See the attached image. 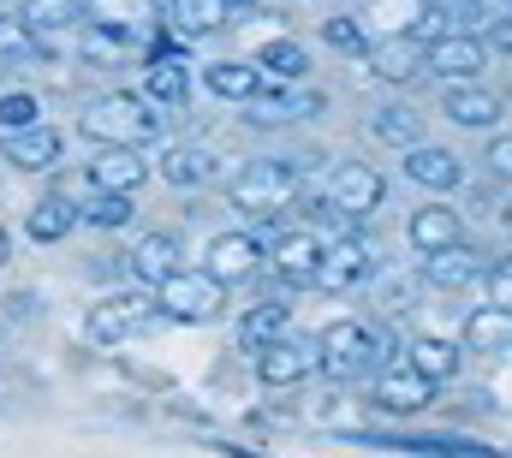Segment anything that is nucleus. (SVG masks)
I'll return each mask as SVG.
<instances>
[{
  "label": "nucleus",
  "mask_w": 512,
  "mask_h": 458,
  "mask_svg": "<svg viewBox=\"0 0 512 458\" xmlns=\"http://www.w3.org/2000/svg\"><path fill=\"white\" fill-rule=\"evenodd\" d=\"M18 18H24V24L36 30V42L48 48V36H66V30L84 24V0H24Z\"/></svg>",
  "instance_id": "28"
},
{
  "label": "nucleus",
  "mask_w": 512,
  "mask_h": 458,
  "mask_svg": "<svg viewBox=\"0 0 512 458\" xmlns=\"http://www.w3.org/2000/svg\"><path fill=\"white\" fill-rule=\"evenodd\" d=\"M155 316H161V310H155V298H143V292H120V298L90 304L84 334H90L96 345H120V340H131V334H143Z\"/></svg>",
  "instance_id": "6"
},
{
  "label": "nucleus",
  "mask_w": 512,
  "mask_h": 458,
  "mask_svg": "<svg viewBox=\"0 0 512 458\" xmlns=\"http://www.w3.org/2000/svg\"><path fill=\"white\" fill-rule=\"evenodd\" d=\"M84 24L120 30V36H143V30L161 24V6L155 0H84Z\"/></svg>",
  "instance_id": "22"
},
{
  "label": "nucleus",
  "mask_w": 512,
  "mask_h": 458,
  "mask_svg": "<svg viewBox=\"0 0 512 458\" xmlns=\"http://www.w3.org/2000/svg\"><path fill=\"white\" fill-rule=\"evenodd\" d=\"M185 268V244L173 238V232H143L137 238V250H131V280L137 286H161V280H173Z\"/></svg>",
  "instance_id": "19"
},
{
  "label": "nucleus",
  "mask_w": 512,
  "mask_h": 458,
  "mask_svg": "<svg viewBox=\"0 0 512 458\" xmlns=\"http://www.w3.org/2000/svg\"><path fill=\"white\" fill-rule=\"evenodd\" d=\"M322 369V351L316 340H274L262 357H256V375H262V387H298V381H310Z\"/></svg>",
  "instance_id": "11"
},
{
  "label": "nucleus",
  "mask_w": 512,
  "mask_h": 458,
  "mask_svg": "<svg viewBox=\"0 0 512 458\" xmlns=\"http://www.w3.org/2000/svg\"><path fill=\"white\" fill-rule=\"evenodd\" d=\"M370 72L382 78V84H411V78H423V36L417 30H399V36H382V42H370Z\"/></svg>",
  "instance_id": "13"
},
{
  "label": "nucleus",
  "mask_w": 512,
  "mask_h": 458,
  "mask_svg": "<svg viewBox=\"0 0 512 458\" xmlns=\"http://www.w3.org/2000/svg\"><path fill=\"white\" fill-rule=\"evenodd\" d=\"M262 244H256L251 232H221L215 244H209V256H203V274L209 280H221V286H245L262 274Z\"/></svg>",
  "instance_id": "10"
},
{
  "label": "nucleus",
  "mask_w": 512,
  "mask_h": 458,
  "mask_svg": "<svg viewBox=\"0 0 512 458\" xmlns=\"http://www.w3.org/2000/svg\"><path fill=\"white\" fill-rule=\"evenodd\" d=\"M322 36H328V48H340V54H370V42H364L358 18H328V24H322Z\"/></svg>",
  "instance_id": "38"
},
{
  "label": "nucleus",
  "mask_w": 512,
  "mask_h": 458,
  "mask_svg": "<svg viewBox=\"0 0 512 458\" xmlns=\"http://www.w3.org/2000/svg\"><path fill=\"white\" fill-rule=\"evenodd\" d=\"M131 197H108V191H90L84 203H78V221H90V227H102V232H120L131 227Z\"/></svg>",
  "instance_id": "35"
},
{
  "label": "nucleus",
  "mask_w": 512,
  "mask_h": 458,
  "mask_svg": "<svg viewBox=\"0 0 512 458\" xmlns=\"http://www.w3.org/2000/svg\"><path fill=\"white\" fill-rule=\"evenodd\" d=\"M405 179L423 191H453V185H465V161L441 143H417V149H405Z\"/></svg>",
  "instance_id": "20"
},
{
  "label": "nucleus",
  "mask_w": 512,
  "mask_h": 458,
  "mask_svg": "<svg viewBox=\"0 0 512 458\" xmlns=\"http://www.w3.org/2000/svg\"><path fill=\"white\" fill-rule=\"evenodd\" d=\"M489 30V6L483 0H417V36L441 42V36H483Z\"/></svg>",
  "instance_id": "9"
},
{
  "label": "nucleus",
  "mask_w": 512,
  "mask_h": 458,
  "mask_svg": "<svg viewBox=\"0 0 512 458\" xmlns=\"http://www.w3.org/2000/svg\"><path fill=\"white\" fill-rule=\"evenodd\" d=\"M256 72L274 78V84H298V78L310 72V54H304L298 42H268V48L256 54Z\"/></svg>",
  "instance_id": "33"
},
{
  "label": "nucleus",
  "mask_w": 512,
  "mask_h": 458,
  "mask_svg": "<svg viewBox=\"0 0 512 458\" xmlns=\"http://www.w3.org/2000/svg\"><path fill=\"white\" fill-rule=\"evenodd\" d=\"M30 125H42V102H36L30 90H6V96H0V137L30 131Z\"/></svg>",
  "instance_id": "37"
},
{
  "label": "nucleus",
  "mask_w": 512,
  "mask_h": 458,
  "mask_svg": "<svg viewBox=\"0 0 512 458\" xmlns=\"http://www.w3.org/2000/svg\"><path fill=\"white\" fill-rule=\"evenodd\" d=\"M483 286H489V304H501V310H512V256H501V262H489Z\"/></svg>",
  "instance_id": "39"
},
{
  "label": "nucleus",
  "mask_w": 512,
  "mask_h": 458,
  "mask_svg": "<svg viewBox=\"0 0 512 458\" xmlns=\"http://www.w3.org/2000/svg\"><path fill=\"white\" fill-rule=\"evenodd\" d=\"M292 334V304H256V310H245L239 316V345L251 351V357H262L274 340H286Z\"/></svg>",
  "instance_id": "26"
},
{
  "label": "nucleus",
  "mask_w": 512,
  "mask_h": 458,
  "mask_svg": "<svg viewBox=\"0 0 512 458\" xmlns=\"http://www.w3.org/2000/svg\"><path fill=\"white\" fill-rule=\"evenodd\" d=\"M459 357H465V345H453V340H435V334H423V340H411L405 345V363L423 375V381H453L459 375Z\"/></svg>",
  "instance_id": "29"
},
{
  "label": "nucleus",
  "mask_w": 512,
  "mask_h": 458,
  "mask_svg": "<svg viewBox=\"0 0 512 458\" xmlns=\"http://www.w3.org/2000/svg\"><path fill=\"white\" fill-rule=\"evenodd\" d=\"M78 131H84L96 149H143V143L161 137V108H149V102L131 96V90H114V96H96V102L84 108Z\"/></svg>",
  "instance_id": "1"
},
{
  "label": "nucleus",
  "mask_w": 512,
  "mask_h": 458,
  "mask_svg": "<svg viewBox=\"0 0 512 458\" xmlns=\"http://www.w3.org/2000/svg\"><path fill=\"white\" fill-rule=\"evenodd\" d=\"M203 78H209V90H215L221 102H256V90H262L256 60H215Z\"/></svg>",
  "instance_id": "30"
},
{
  "label": "nucleus",
  "mask_w": 512,
  "mask_h": 458,
  "mask_svg": "<svg viewBox=\"0 0 512 458\" xmlns=\"http://www.w3.org/2000/svg\"><path fill=\"white\" fill-rule=\"evenodd\" d=\"M411 244H417V256H435V250H453V244H465V221H459V209L453 203H423L417 215H411Z\"/></svg>",
  "instance_id": "21"
},
{
  "label": "nucleus",
  "mask_w": 512,
  "mask_h": 458,
  "mask_svg": "<svg viewBox=\"0 0 512 458\" xmlns=\"http://www.w3.org/2000/svg\"><path fill=\"white\" fill-rule=\"evenodd\" d=\"M370 268H376V250L352 232V238L322 244V262H316V280H310V286H322V292H352V286L370 280Z\"/></svg>",
  "instance_id": "8"
},
{
  "label": "nucleus",
  "mask_w": 512,
  "mask_h": 458,
  "mask_svg": "<svg viewBox=\"0 0 512 458\" xmlns=\"http://www.w3.org/2000/svg\"><path fill=\"white\" fill-rule=\"evenodd\" d=\"M316 351H322L328 381H358V375L376 369V357H382V334L364 328V322H334V328L316 340Z\"/></svg>",
  "instance_id": "4"
},
{
  "label": "nucleus",
  "mask_w": 512,
  "mask_h": 458,
  "mask_svg": "<svg viewBox=\"0 0 512 458\" xmlns=\"http://www.w3.org/2000/svg\"><path fill=\"white\" fill-rule=\"evenodd\" d=\"M441 114L453 119V125H465V131H495L501 114H507V102L495 90H483V84H447Z\"/></svg>",
  "instance_id": "18"
},
{
  "label": "nucleus",
  "mask_w": 512,
  "mask_h": 458,
  "mask_svg": "<svg viewBox=\"0 0 512 458\" xmlns=\"http://www.w3.org/2000/svg\"><path fill=\"white\" fill-rule=\"evenodd\" d=\"M137 96H143L149 108H185V102H191V66H185V60H149Z\"/></svg>",
  "instance_id": "25"
},
{
  "label": "nucleus",
  "mask_w": 512,
  "mask_h": 458,
  "mask_svg": "<svg viewBox=\"0 0 512 458\" xmlns=\"http://www.w3.org/2000/svg\"><path fill=\"white\" fill-rule=\"evenodd\" d=\"M387 197V179L376 167H364V161H340L334 173H328V185H322V203H334L346 221H364V215H376Z\"/></svg>",
  "instance_id": "5"
},
{
  "label": "nucleus",
  "mask_w": 512,
  "mask_h": 458,
  "mask_svg": "<svg viewBox=\"0 0 512 458\" xmlns=\"http://www.w3.org/2000/svg\"><path fill=\"white\" fill-rule=\"evenodd\" d=\"M72 227H78V203H66V197H42V203H30V215H24V232H30L36 244H60Z\"/></svg>",
  "instance_id": "31"
},
{
  "label": "nucleus",
  "mask_w": 512,
  "mask_h": 458,
  "mask_svg": "<svg viewBox=\"0 0 512 458\" xmlns=\"http://www.w3.org/2000/svg\"><path fill=\"white\" fill-rule=\"evenodd\" d=\"M155 310H161L167 322H215V316L227 310V286L209 280L203 268H179L173 280L155 286Z\"/></svg>",
  "instance_id": "3"
},
{
  "label": "nucleus",
  "mask_w": 512,
  "mask_h": 458,
  "mask_svg": "<svg viewBox=\"0 0 512 458\" xmlns=\"http://www.w3.org/2000/svg\"><path fill=\"white\" fill-rule=\"evenodd\" d=\"M435 399V381H423L411 363H399V369H382V381H376V405L393 411V417H411V411H423Z\"/></svg>",
  "instance_id": "23"
},
{
  "label": "nucleus",
  "mask_w": 512,
  "mask_h": 458,
  "mask_svg": "<svg viewBox=\"0 0 512 458\" xmlns=\"http://www.w3.org/2000/svg\"><path fill=\"white\" fill-rule=\"evenodd\" d=\"M256 0H227V12H251Z\"/></svg>",
  "instance_id": "43"
},
{
  "label": "nucleus",
  "mask_w": 512,
  "mask_h": 458,
  "mask_svg": "<svg viewBox=\"0 0 512 458\" xmlns=\"http://www.w3.org/2000/svg\"><path fill=\"white\" fill-rule=\"evenodd\" d=\"M483 66H489L483 36H441V42H423V72L441 78V84H477Z\"/></svg>",
  "instance_id": "7"
},
{
  "label": "nucleus",
  "mask_w": 512,
  "mask_h": 458,
  "mask_svg": "<svg viewBox=\"0 0 512 458\" xmlns=\"http://www.w3.org/2000/svg\"><path fill=\"white\" fill-rule=\"evenodd\" d=\"M149 173H155V167L143 161V149H96V161H90V191H108V197H137Z\"/></svg>",
  "instance_id": "14"
},
{
  "label": "nucleus",
  "mask_w": 512,
  "mask_h": 458,
  "mask_svg": "<svg viewBox=\"0 0 512 458\" xmlns=\"http://www.w3.org/2000/svg\"><path fill=\"white\" fill-rule=\"evenodd\" d=\"M36 54H48V48L36 42V30H30L18 12H0V60H36Z\"/></svg>",
  "instance_id": "36"
},
{
  "label": "nucleus",
  "mask_w": 512,
  "mask_h": 458,
  "mask_svg": "<svg viewBox=\"0 0 512 458\" xmlns=\"http://www.w3.org/2000/svg\"><path fill=\"white\" fill-rule=\"evenodd\" d=\"M233 12H227V0H167L161 6V30L173 36V42H203V36H215L221 24H227Z\"/></svg>",
  "instance_id": "16"
},
{
  "label": "nucleus",
  "mask_w": 512,
  "mask_h": 458,
  "mask_svg": "<svg viewBox=\"0 0 512 458\" xmlns=\"http://www.w3.org/2000/svg\"><path fill=\"white\" fill-rule=\"evenodd\" d=\"M489 167H495V173H501V179L512 185V131H507V137H495V143H489Z\"/></svg>",
  "instance_id": "41"
},
{
  "label": "nucleus",
  "mask_w": 512,
  "mask_h": 458,
  "mask_svg": "<svg viewBox=\"0 0 512 458\" xmlns=\"http://www.w3.org/2000/svg\"><path fill=\"white\" fill-rule=\"evenodd\" d=\"M298 203V167L292 161H251L233 179V209H245L251 221L262 215H286Z\"/></svg>",
  "instance_id": "2"
},
{
  "label": "nucleus",
  "mask_w": 512,
  "mask_h": 458,
  "mask_svg": "<svg viewBox=\"0 0 512 458\" xmlns=\"http://www.w3.org/2000/svg\"><path fill=\"white\" fill-rule=\"evenodd\" d=\"M501 221H507V232H512V197H507V209H501Z\"/></svg>",
  "instance_id": "44"
},
{
  "label": "nucleus",
  "mask_w": 512,
  "mask_h": 458,
  "mask_svg": "<svg viewBox=\"0 0 512 458\" xmlns=\"http://www.w3.org/2000/svg\"><path fill=\"white\" fill-rule=\"evenodd\" d=\"M465 351L507 357V351H512V310H501V304L471 310V316H465Z\"/></svg>",
  "instance_id": "27"
},
{
  "label": "nucleus",
  "mask_w": 512,
  "mask_h": 458,
  "mask_svg": "<svg viewBox=\"0 0 512 458\" xmlns=\"http://www.w3.org/2000/svg\"><path fill=\"white\" fill-rule=\"evenodd\" d=\"M6 256H12V238H6V227H0V268H6Z\"/></svg>",
  "instance_id": "42"
},
{
  "label": "nucleus",
  "mask_w": 512,
  "mask_h": 458,
  "mask_svg": "<svg viewBox=\"0 0 512 458\" xmlns=\"http://www.w3.org/2000/svg\"><path fill=\"white\" fill-rule=\"evenodd\" d=\"M483 48H489V54H512V12H507V18H489Z\"/></svg>",
  "instance_id": "40"
},
{
  "label": "nucleus",
  "mask_w": 512,
  "mask_h": 458,
  "mask_svg": "<svg viewBox=\"0 0 512 458\" xmlns=\"http://www.w3.org/2000/svg\"><path fill=\"white\" fill-rule=\"evenodd\" d=\"M489 268H483V256L471 250V244H453V250H435V256H423V280L429 286H441V292H465L471 280H483Z\"/></svg>",
  "instance_id": "24"
},
{
  "label": "nucleus",
  "mask_w": 512,
  "mask_h": 458,
  "mask_svg": "<svg viewBox=\"0 0 512 458\" xmlns=\"http://www.w3.org/2000/svg\"><path fill=\"white\" fill-rule=\"evenodd\" d=\"M78 54L90 60V66H120L137 54V36H120V30H102V24H84V36H78Z\"/></svg>",
  "instance_id": "32"
},
{
  "label": "nucleus",
  "mask_w": 512,
  "mask_h": 458,
  "mask_svg": "<svg viewBox=\"0 0 512 458\" xmlns=\"http://www.w3.org/2000/svg\"><path fill=\"white\" fill-rule=\"evenodd\" d=\"M370 131L382 137V143H393V149H417L423 143V114H411V108H376V119H370Z\"/></svg>",
  "instance_id": "34"
},
{
  "label": "nucleus",
  "mask_w": 512,
  "mask_h": 458,
  "mask_svg": "<svg viewBox=\"0 0 512 458\" xmlns=\"http://www.w3.org/2000/svg\"><path fill=\"white\" fill-rule=\"evenodd\" d=\"M286 286H310L316 280V262H322V238L310 227H286L274 244H268V256H262Z\"/></svg>",
  "instance_id": "12"
},
{
  "label": "nucleus",
  "mask_w": 512,
  "mask_h": 458,
  "mask_svg": "<svg viewBox=\"0 0 512 458\" xmlns=\"http://www.w3.org/2000/svg\"><path fill=\"white\" fill-rule=\"evenodd\" d=\"M167 185H179V191H197V185H209L215 173H221V161H215V149H203V143H167L155 161H149Z\"/></svg>",
  "instance_id": "17"
},
{
  "label": "nucleus",
  "mask_w": 512,
  "mask_h": 458,
  "mask_svg": "<svg viewBox=\"0 0 512 458\" xmlns=\"http://www.w3.org/2000/svg\"><path fill=\"white\" fill-rule=\"evenodd\" d=\"M60 149H66V137H60L54 125H30V131L0 137V161L18 167V173H48V167H60Z\"/></svg>",
  "instance_id": "15"
}]
</instances>
